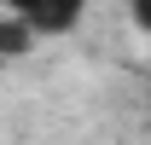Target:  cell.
I'll return each instance as SVG.
<instances>
[{
    "label": "cell",
    "instance_id": "obj_1",
    "mask_svg": "<svg viewBox=\"0 0 151 145\" xmlns=\"http://www.w3.org/2000/svg\"><path fill=\"white\" fill-rule=\"evenodd\" d=\"M0 12L23 18L35 35H70L87 12V0H0Z\"/></svg>",
    "mask_w": 151,
    "mask_h": 145
},
{
    "label": "cell",
    "instance_id": "obj_3",
    "mask_svg": "<svg viewBox=\"0 0 151 145\" xmlns=\"http://www.w3.org/2000/svg\"><path fill=\"white\" fill-rule=\"evenodd\" d=\"M128 12H134V23H139V35L151 41V0H128Z\"/></svg>",
    "mask_w": 151,
    "mask_h": 145
},
{
    "label": "cell",
    "instance_id": "obj_2",
    "mask_svg": "<svg viewBox=\"0 0 151 145\" xmlns=\"http://www.w3.org/2000/svg\"><path fill=\"white\" fill-rule=\"evenodd\" d=\"M29 47H35V29L6 12V18H0V52H29Z\"/></svg>",
    "mask_w": 151,
    "mask_h": 145
}]
</instances>
